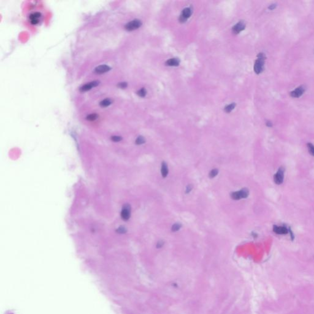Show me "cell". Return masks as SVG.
Segmentation results:
<instances>
[{
  "label": "cell",
  "mask_w": 314,
  "mask_h": 314,
  "mask_svg": "<svg viewBox=\"0 0 314 314\" xmlns=\"http://www.w3.org/2000/svg\"><path fill=\"white\" fill-rule=\"evenodd\" d=\"M264 58H265V57H264V54L260 53L258 56V59L255 61L254 65V71L258 74L263 71Z\"/></svg>",
  "instance_id": "obj_1"
},
{
  "label": "cell",
  "mask_w": 314,
  "mask_h": 314,
  "mask_svg": "<svg viewBox=\"0 0 314 314\" xmlns=\"http://www.w3.org/2000/svg\"><path fill=\"white\" fill-rule=\"evenodd\" d=\"M249 192L247 188H242L239 192H233L231 194V198L235 200H239L242 198H246L249 196Z\"/></svg>",
  "instance_id": "obj_2"
},
{
  "label": "cell",
  "mask_w": 314,
  "mask_h": 314,
  "mask_svg": "<svg viewBox=\"0 0 314 314\" xmlns=\"http://www.w3.org/2000/svg\"><path fill=\"white\" fill-rule=\"evenodd\" d=\"M284 172L285 169L284 168L281 167L279 169L278 171L276 172V174L274 176V180L275 183L280 185L283 182L284 178Z\"/></svg>",
  "instance_id": "obj_3"
},
{
  "label": "cell",
  "mask_w": 314,
  "mask_h": 314,
  "mask_svg": "<svg viewBox=\"0 0 314 314\" xmlns=\"http://www.w3.org/2000/svg\"><path fill=\"white\" fill-rule=\"evenodd\" d=\"M141 25H142V22L136 19L126 24L125 28L127 31H133L139 28L141 26Z\"/></svg>",
  "instance_id": "obj_4"
},
{
  "label": "cell",
  "mask_w": 314,
  "mask_h": 314,
  "mask_svg": "<svg viewBox=\"0 0 314 314\" xmlns=\"http://www.w3.org/2000/svg\"><path fill=\"white\" fill-rule=\"evenodd\" d=\"M121 216L124 220H128L131 216V207L128 204L124 206L121 212Z\"/></svg>",
  "instance_id": "obj_5"
},
{
  "label": "cell",
  "mask_w": 314,
  "mask_h": 314,
  "mask_svg": "<svg viewBox=\"0 0 314 314\" xmlns=\"http://www.w3.org/2000/svg\"><path fill=\"white\" fill-rule=\"evenodd\" d=\"M192 10L191 8H185L182 12V15L179 18V20L180 22H186L187 18H188L191 15H192Z\"/></svg>",
  "instance_id": "obj_6"
},
{
  "label": "cell",
  "mask_w": 314,
  "mask_h": 314,
  "mask_svg": "<svg viewBox=\"0 0 314 314\" xmlns=\"http://www.w3.org/2000/svg\"><path fill=\"white\" fill-rule=\"evenodd\" d=\"M245 28V25L243 22H239L237 23H236L235 26H234L232 28L233 33L236 34H239L240 32H241Z\"/></svg>",
  "instance_id": "obj_7"
},
{
  "label": "cell",
  "mask_w": 314,
  "mask_h": 314,
  "mask_svg": "<svg viewBox=\"0 0 314 314\" xmlns=\"http://www.w3.org/2000/svg\"><path fill=\"white\" fill-rule=\"evenodd\" d=\"M273 231L275 233L277 234V235H286L288 233V230H287L285 226H274Z\"/></svg>",
  "instance_id": "obj_8"
},
{
  "label": "cell",
  "mask_w": 314,
  "mask_h": 314,
  "mask_svg": "<svg viewBox=\"0 0 314 314\" xmlns=\"http://www.w3.org/2000/svg\"><path fill=\"white\" fill-rule=\"evenodd\" d=\"M41 14L39 12H34V13L31 14L30 16V22L33 25H36L39 22V19L41 17Z\"/></svg>",
  "instance_id": "obj_9"
},
{
  "label": "cell",
  "mask_w": 314,
  "mask_h": 314,
  "mask_svg": "<svg viewBox=\"0 0 314 314\" xmlns=\"http://www.w3.org/2000/svg\"><path fill=\"white\" fill-rule=\"evenodd\" d=\"M98 84H99V82H96V81L91 82H90V83H88V84H85L84 85H83L82 87L81 88V91H88V90L91 89V88L95 87H96L97 85H98Z\"/></svg>",
  "instance_id": "obj_10"
},
{
  "label": "cell",
  "mask_w": 314,
  "mask_h": 314,
  "mask_svg": "<svg viewBox=\"0 0 314 314\" xmlns=\"http://www.w3.org/2000/svg\"><path fill=\"white\" fill-rule=\"evenodd\" d=\"M110 70V67L107 65H100L96 67L95 72L97 74H103L109 71Z\"/></svg>",
  "instance_id": "obj_11"
},
{
  "label": "cell",
  "mask_w": 314,
  "mask_h": 314,
  "mask_svg": "<svg viewBox=\"0 0 314 314\" xmlns=\"http://www.w3.org/2000/svg\"><path fill=\"white\" fill-rule=\"evenodd\" d=\"M304 91V88L302 87H299L297 88L296 90H293L291 93V95L293 98H298L303 94Z\"/></svg>",
  "instance_id": "obj_12"
},
{
  "label": "cell",
  "mask_w": 314,
  "mask_h": 314,
  "mask_svg": "<svg viewBox=\"0 0 314 314\" xmlns=\"http://www.w3.org/2000/svg\"><path fill=\"white\" fill-rule=\"evenodd\" d=\"M180 61L177 58H171L166 61V65L170 66H177L179 65Z\"/></svg>",
  "instance_id": "obj_13"
},
{
  "label": "cell",
  "mask_w": 314,
  "mask_h": 314,
  "mask_svg": "<svg viewBox=\"0 0 314 314\" xmlns=\"http://www.w3.org/2000/svg\"><path fill=\"white\" fill-rule=\"evenodd\" d=\"M161 171H162V175L163 177L165 178L167 177L168 174V165L167 164H166V163L165 162L162 163Z\"/></svg>",
  "instance_id": "obj_14"
},
{
  "label": "cell",
  "mask_w": 314,
  "mask_h": 314,
  "mask_svg": "<svg viewBox=\"0 0 314 314\" xmlns=\"http://www.w3.org/2000/svg\"><path fill=\"white\" fill-rule=\"evenodd\" d=\"M235 106H236L235 103H231L225 107V111L227 113H230L234 109H235Z\"/></svg>",
  "instance_id": "obj_15"
},
{
  "label": "cell",
  "mask_w": 314,
  "mask_h": 314,
  "mask_svg": "<svg viewBox=\"0 0 314 314\" xmlns=\"http://www.w3.org/2000/svg\"><path fill=\"white\" fill-rule=\"evenodd\" d=\"M111 103H112V101L110 99L107 98V99H105L103 100L102 101H101L100 106L101 107H107L110 105V104H111Z\"/></svg>",
  "instance_id": "obj_16"
},
{
  "label": "cell",
  "mask_w": 314,
  "mask_h": 314,
  "mask_svg": "<svg viewBox=\"0 0 314 314\" xmlns=\"http://www.w3.org/2000/svg\"><path fill=\"white\" fill-rule=\"evenodd\" d=\"M182 227V225L179 223H175L173 225H172V228H171V230L173 232H176V231H177L181 229V228Z\"/></svg>",
  "instance_id": "obj_17"
},
{
  "label": "cell",
  "mask_w": 314,
  "mask_h": 314,
  "mask_svg": "<svg viewBox=\"0 0 314 314\" xmlns=\"http://www.w3.org/2000/svg\"><path fill=\"white\" fill-rule=\"evenodd\" d=\"M218 173V170L217 169H212L209 174V176L210 178H214L215 176H217Z\"/></svg>",
  "instance_id": "obj_18"
},
{
  "label": "cell",
  "mask_w": 314,
  "mask_h": 314,
  "mask_svg": "<svg viewBox=\"0 0 314 314\" xmlns=\"http://www.w3.org/2000/svg\"><path fill=\"white\" fill-rule=\"evenodd\" d=\"M145 143V139L143 136H139L136 140V144L138 145H140L144 144Z\"/></svg>",
  "instance_id": "obj_19"
},
{
  "label": "cell",
  "mask_w": 314,
  "mask_h": 314,
  "mask_svg": "<svg viewBox=\"0 0 314 314\" xmlns=\"http://www.w3.org/2000/svg\"><path fill=\"white\" fill-rule=\"evenodd\" d=\"M307 148H308L309 152L310 153L311 155L314 156V145L311 143L307 144Z\"/></svg>",
  "instance_id": "obj_20"
},
{
  "label": "cell",
  "mask_w": 314,
  "mask_h": 314,
  "mask_svg": "<svg viewBox=\"0 0 314 314\" xmlns=\"http://www.w3.org/2000/svg\"><path fill=\"white\" fill-rule=\"evenodd\" d=\"M98 118V115L96 114H91L89 115L87 117V119L89 121H94Z\"/></svg>",
  "instance_id": "obj_21"
},
{
  "label": "cell",
  "mask_w": 314,
  "mask_h": 314,
  "mask_svg": "<svg viewBox=\"0 0 314 314\" xmlns=\"http://www.w3.org/2000/svg\"><path fill=\"white\" fill-rule=\"evenodd\" d=\"M137 93L140 97H145L146 94H147V91H146V90L144 88H143V89H141L140 90H139L138 91Z\"/></svg>",
  "instance_id": "obj_22"
},
{
  "label": "cell",
  "mask_w": 314,
  "mask_h": 314,
  "mask_svg": "<svg viewBox=\"0 0 314 314\" xmlns=\"http://www.w3.org/2000/svg\"><path fill=\"white\" fill-rule=\"evenodd\" d=\"M112 140L115 141V142H119V141L122 140V138L120 136H113L112 138Z\"/></svg>",
  "instance_id": "obj_23"
},
{
  "label": "cell",
  "mask_w": 314,
  "mask_h": 314,
  "mask_svg": "<svg viewBox=\"0 0 314 314\" xmlns=\"http://www.w3.org/2000/svg\"><path fill=\"white\" fill-rule=\"evenodd\" d=\"M119 87H120L122 88V89H125V88L127 87V84L125 83V82L120 83V84H119Z\"/></svg>",
  "instance_id": "obj_24"
},
{
  "label": "cell",
  "mask_w": 314,
  "mask_h": 314,
  "mask_svg": "<svg viewBox=\"0 0 314 314\" xmlns=\"http://www.w3.org/2000/svg\"><path fill=\"white\" fill-rule=\"evenodd\" d=\"M192 188H193V186L192 185H188L186 189V193H190L191 192V190H192Z\"/></svg>",
  "instance_id": "obj_25"
},
{
  "label": "cell",
  "mask_w": 314,
  "mask_h": 314,
  "mask_svg": "<svg viewBox=\"0 0 314 314\" xmlns=\"http://www.w3.org/2000/svg\"><path fill=\"white\" fill-rule=\"evenodd\" d=\"M164 244V242L162 241H159L158 242L157 244V248H161L162 246Z\"/></svg>",
  "instance_id": "obj_26"
}]
</instances>
